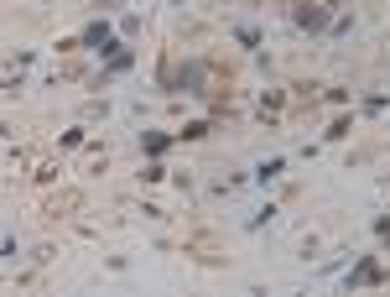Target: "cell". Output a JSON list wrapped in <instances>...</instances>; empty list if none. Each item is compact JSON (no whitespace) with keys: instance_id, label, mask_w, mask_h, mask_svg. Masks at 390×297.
Masks as SVG:
<instances>
[{"instance_id":"3","label":"cell","mask_w":390,"mask_h":297,"mask_svg":"<svg viewBox=\"0 0 390 297\" xmlns=\"http://www.w3.org/2000/svg\"><path fill=\"white\" fill-rule=\"evenodd\" d=\"M380 276V261H359L354 272H349V287H359V282H375Z\"/></svg>"},{"instance_id":"4","label":"cell","mask_w":390,"mask_h":297,"mask_svg":"<svg viewBox=\"0 0 390 297\" xmlns=\"http://www.w3.org/2000/svg\"><path fill=\"white\" fill-rule=\"evenodd\" d=\"M296 21L302 26H328V16H323L318 6H296Z\"/></svg>"},{"instance_id":"1","label":"cell","mask_w":390,"mask_h":297,"mask_svg":"<svg viewBox=\"0 0 390 297\" xmlns=\"http://www.w3.org/2000/svg\"><path fill=\"white\" fill-rule=\"evenodd\" d=\"M83 48H94V52H115V37H109L105 21H94L89 32H83Z\"/></svg>"},{"instance_id":"2","label":"cell","mask_w":390,"mask_h":297,"mask_svg":"<svg viewBox=\"0 0 390 297\" xmlns=\"http://www.w3.org/2000/svg\"><path fill=\"white\" fill-rule=\"evenodd\" d=\"M177 89L182 94H203V63H188V68L177 73Z\"/></svg>"}]
</instances>
